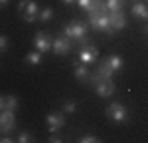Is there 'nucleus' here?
Here are the masks:
<instances>
[{
	"instance_id": "f257e3e1",
	"label": "nucleus",
	"mask_w": 148,
	"mask_h": 143,
	"mask_svg": "<svg viewBox=\"0 0 148 143\" xmlns=\"http://www.w3.org/2000/svg\"><path fill=\"white\" fill-rule=\"evenodd\" d=\"M87 30H89V26L83 22V20H73V22L65 24V28H63V34L67 36L71 42H79V44H85V42H87Z\"/></svg>"
},
{
	"instance_id": "f03ea898",
	"label": "nucleus",
	"mask_w": 148,
	"mask_h": 143,
	"mask_svg": "<svg viewBox=\"0 0 148 143\" xmlns=\"http://www.w3.org/2000/svg\"><path fill=\"white\" fill-rule=\"evenodd\" d=\"M89 26L95 32H105L107 36H113L116 30L111 26V20H109V12L105 14H89Z\"/></svg>"
},
{
	"instance_id": "7ed1b4c3",
	"label": "nucleus",
	"mask_w": 148,
	"mask_h": 143,
	"mask_svg": "<svg viewBox=\"0 0 148 143\" xmlns=\"http://www.w3.org/2000/svg\"><path fill=\"white\" fill-rule=\"evenodd\" d=\"M18 10L22 14V18L26 22H36L38 20V14H40V6H38V2L36 0H20V4H18Z\"/></svg>"
},
{
	"instance_id": "20e7f679",
	"label": "nucleus",
	"mask_w": 148,
	"mask_h": 143,
	"mask_svg": "<svg viewBox=\"0 0 148 143\" xmlns=\"http://www.w3.org/2000/svg\"><path fill=\"white\" fill-rule=\"evenodd\" d=\"M107 117L113 119L114 123H126L128 121V109H126L125 103L121 101H114L107 107Z\"/></svg>"
},
{
	"instance_id": "39448f33",
	"label": "nucleus",
	"mask_w": 148,
	"mask_h": 143,
	"mask_svg": "<svg viewBox=\"0 0 148 143\" xmlns=\"http://www.w3.org/2000/svg\"><path fill=\"white\" fill-rule=\"evenodd\" d=\"M77 58H79V62L87 64V66H91V64H95V62H97V58H99V50H97V46H93V44H89V42L79 44Z\"/></svg>"
},
{
	"instance_id": "423d86ee",
	"label": "nucleus",
	"mask_w": 148,
	"mask_h": 143,
	"mask_svg": "<svg viewBox=\"0 0 148 143\" xmlns=\"http://www.w3.org/2000/svg\"><path fill=\"white\" fill-rule=\"evenodd\" d=\"M16 129V115L12 109H2L0 111V133L2 135H10L12 131Z\"/></svg>"
},
{
	"instance_id": "0eeeda50",
	"label": "nucleus",
	"mask_w": 148,
	"mask_h": 143,
	"mask_svg": "<svg viewBox=\"0 0 148 143\" xmlns=\"http://www.w3.org/2000/svg\"><path fill=\"white\" fill-rule=\"evenodd\" d=\"M46 121H47V127H49V133H57L65 125V115L59 113V111H49L46 115Z\"/></svg>"
},
{
	"instance_id": "6e6552de",
	"label": "nucleus",
	"mask_w": 148,
	"mask_h": 143,
	"mask_svg": "<svg viewBox=\"0 0 148 143\" xmlns=\"http://www.w3.org/2000/svg\"><path fill=\"white\" fill-rule=\"evenodd\" d=\"M51 44H53V38L49 34H46V32H38L34 36V48L38 52H42V54L49 52L51 50Z\"/></svg>"
},
{
	"instance_id": "1a4fd4ad",
	"label": "nucleus",
	"mask_w": 148,
	"mask_h": 143,
	"mask_svg": "<svg viewBox=\"0 0 148 143\" xmlns=\"http://www.w3.org/2000/svg\"><path fill=\"white\" fill-rule=\"evenodd\" d=\"M51 50H53V54H57V56H65V54L71 52V40H69L65 34L57 36V38H53Z\"/></svg>"
},
{
	"instance_id": "9d476101",
	"label": "nucleus",
	"mask_w": 148,
	"mask_h": 143,
	"mask_svg": "<svg viewBox=\"0 0 148 143\" xmlns=\"http://www.w3.org/2000/svg\"><path fill=\"white\" fill-rule=\"evenodd\" d=\"M109 20H111V26L114 30H123L126 26V16L123 10H116V12H109Z\"/></svg>"
},
{
	"instance_id": "9b49d317",
	"label": "nucleus",
	"mask_w": 148,
	"mask_h": 143,
	"mask_svg": "<svg viewBox=\"0 0 148 143\" xmlns=\"http://www.w3.org/2000/svg\"><path fill=\"white\" fill-rule=\"evenodd\" d=\"M73 74H75V78H77L79 82H85V83H87L89 76H91L87 64H83V62H75V64H73Z\"/></svg>"
},
{
	"instance_id": "f8f14e48",
	"label": "nucleus",
	"mask_w": 148,
	"mask_h": 143,
	"mask_svg": "<svg viewBox=\"0 0 148 143\" xmlns=\"http://www.w3.org/2000/svg\"><path fill=\"white\" fill-rule=\"evenodd\" d=\"M132 16L140 20H148V4H142L140 0H136L132 4Z\"/></svg>"
},
{
	"instance_id": "ddd939ff",
	"label": "nucleus",
	"mask_w": 148,
	"mask_h": 143,
	"mask_svg": "<svg viewBox=\"0 0 148 143\" xmlns=\"http://www.w3.org/2000/svg\"><path fill=\"white\" fill-rule=\"evenodd\" d=\"M87 12H89V14H105V12H107V4H105V0H91V4H89Z\"/></svg>"
},
{
	"instance_id": "4468645a",
	"label": "nucleus",
	"mask_w": 148,
	"mask_h": 143,
	"mask_svg": "<svg viewBox=\"0 0 148 143\" xmlns=\"http://www.w3.org/2000/svg\"><path fill=\"white\" fill-rule=\"evenodd\" d=\"M97 74L101 76V78H113V68L109 66V62L107 60H101L99 64H97Z\"/></svg>"
},
{
	"instance_id": "2eb2a0df",
	"label": "nucleus",
	"mask_w": 148,
	"mask_h": 143,
	"mask_svg": "<svg viewBox=\"0 0 148 143\" xmlns=\"http://www.w3.org/2000/svg\"><path fill=\"white\" fill-rule=\"evenodd\" d=\"M107 62H109V66L113 68L114 74H116V72H121L123 68H125V60L121 58L119 54H113V56H109V58H107Z\"/></svg>"
},
{
	"instance_id": "dca6fc26",
	"label": "nucleus",
	"mask_w": 148,
	"mask_h": 143,
	"mask_svg": "<svg viewBox=\"0 0 148 143\" xmlns=\"http://www.w3.org/2000/svg\"><path fill=\"white\" fill-rule=\"evenodd\" d=\"M105 4H107V12H116L125 8L126 0H105Z\"/></svg>"
},
{
	"instance_id": "f3484780",
	"label": "nucleus",
	"mask_w": 148,
	"mask_h": 143,
	"mask_svg": "<svg viewBox=\"0 0 148 143\" xmlns=\"http://www.w3.org/2000/svg\"><path fill=\"white\" fill-rule=\"evenodd\" d=\"M42 56H44V54L36 50V52H30V54H26L24 62H26V64H30V66H38V64L42 62Z\"/></svg>"
},
{
	"instance_id": "a211bd4d",
	"label": "nucleus",
	"mask_w": 148,
	"mask_h": 143,
	"mask_svg": "<svg viewBox=\"0 0 148 143\" xmlns=\"http://www.w3.org/2000/svg\"><path fill=\"white\" fill-rule=\"evenodd\" d=\"M18 107V97L16 95H4V109H16Z\"/></svg>"
},
{
	"instance_id": "6ab92c4d",
	"label": "nucleus",
	"mask_w": 148,
	"mask_h": 143,
	"mask_svg": "<svg viewBox=\"0 0 148 143\" xmlns=\"http://www.w3.org/2000/svg\"><path fill=\"white\" fill-rule=\"evenodd\" d=\"M61 109H63V113H75V111H77V101L67 99V101L61 103Z\"/></svg>"
},
{
	"instance_id": "aec40b11",
	"label": "nucleus",
	"mask_w": 148,
	"mask_h": 143,
	"mask_svg": "<svg viewBox=\"0 0 148 143\" xmlns=\"http://www.w3.org/2000/svg\"><path fill=\"white\" fill-rule=\"evenodd\" d=\"M51 18H53V10L51 8H44V10H40V14H38V20L40 22H47Z\"/></svg>"
},
{
	"instance_id": "412c9836",
	"label": "nucleus",
	"mask_w": 148,
	"mask_h": 143,
	"mask_svg": "<svg viewBox=\"0 0 148 143\" xmlns=\"http://www.w3.org/2000/svg\"><path fill=\"white\" fill-rule=\"evenodd\" d=\"M16 141H20V143H30V141H34V137H32V133H26V131H22V133H18Z\"/></svg>"
},
{
	"instance_id": "4be33fe9",
	"label": "nucleus",
	"mask_w": 148,
	"mask_h": 143,
	"mask_svg": "<svg viewBox=\"0 0 148 143\" xmlns=\"http://www.w3.org/2000/svg\"><path fill=\"white\" fill-rule=\"evenodd\" d=\"M79 141L81 143H99L101 139H99V137H95V135H91V133H85L83 137H79Z\"/></svg>"
},
{
	"instance_id": "5701e85b",
	"label": "nucleus",
	"mask_w": 148,
	"mask_h": 143,
	"mask_svg": "<svg viewBox=\"0 0 148 143\" xmlns=\"http://www.w3.org/2000/svg\"><path fill=\"white\" fill-rule=\"evenodd\" d=\"M8 48V38L6 36H0V52H4Z\"/></svg>"
},
{
	"instance_id": "b1692460",
	"label": "nucleus",
	"mask_w": 148,
	"mask_h": 143,
	"mask_svg": "<svg viewBox=\"0 0 148 143\" xmlns=\"http://www.w3.org/2000/svg\"><path fill=\"white\" fill-rule=\"evenodd\" d=\"M77 4H79V8L87 10V8H89V4H91V0H77Z\"/></svg>"
},
{
	"instance_id": "393cba45",
	"label": "nucleus",
	"mask_w": 148,
	"mask_h": 143,
	"mask_svg": "<svg viewBox=\"0 0 148 143\" xmlns=\"http://www.w3.org/2000/svg\"><path fill=\"white\" fill-rule=\"evenodd\" d=\"M49 141H51V143H57V141L61 143V141H63V137H57L56 133H51V137H49Z\"/></svg>"
},
{
	"instance_id": "a878e982",
	"label": "nucleus",
	"mask_w": 148,
	"mask_h": 143,
	"mask_svg": "<svg viewBox=\"0 0 148 143\" xmlns=\"http://www.w3.org/2000/svg\"><path fill=\"white\" fill-rule=\"evenodd\" d=\"M10 141H12V137H8V133L4 137H0V143H10Z\"/></svg>"
},
{
	"instance_id": "bb28decb",
	"label": "nucleus",
	"mask_w": 148,
	"mask_h": 143,
	"mask_svg": "<svg viewBox=\"0 0 148 143\" xmlns=\"http://www.w3.org/2000/svg\"><path fill=\"white\" fill-rule=\"evenodd\" d=\"M63 4H67V6H71V4H77V0H61Z\"/></svg>"
},
{
	"instance_id": "cd10ccee",
	"label": "nucleus",
	"mask_w": 148,
	"mask_h": 143,
	"mask_svg": "<svg viewBox=\"0 0 148 143\" xmlns=\"http://www.w3.org/2000/svg\"><path fill=\"white\" fill-rule=\"evenodd\" d=\"M2 109H4V97L0 95V111H2Z\"/></svg>"
},
{
	"instance_id": "c85d7f7f",
	"label": "nucleus",
	"mask_w": 148,
	"mask_h": 143,
	"mask_svg": "<svg viewBox=\"0 0 148 143\" xmlns=\"http://www.w3.org/2000/svg\"><path fill=\"white\" fill-rule=\"evenodd\" d=\"M8 4V0H0V6H6Z\"/></svg>"
},
{
	"instance_id": "c756f323",
	"label": "nucleus",
	"mask_w": 148,
	"mask_h": 143,
	"mask_svg": "<svg viewBox=\"0 0 148 143\" xmlns=\"http://www.w3.org/2000/svg\"><path fill=\"white\" fill-rule=\"evenodd\" d=\"M146 34H148V26H146Z\"/></svg>"
},
{
	"instance_id": "7c9ffc66",
	"label": "nucleus",
	"mask_w": 148,
	"mask_h": 143,
	"mask_svg": "<svg viewBox=\"0 0 148 143\" xmlns=\"http://www.w3.org/2000/svg\"><path fill=\"white\" fill-rule=\"evenodd\" d=\"M146 4H148V0H146Z\"/></svg>"
}]
</instances>
